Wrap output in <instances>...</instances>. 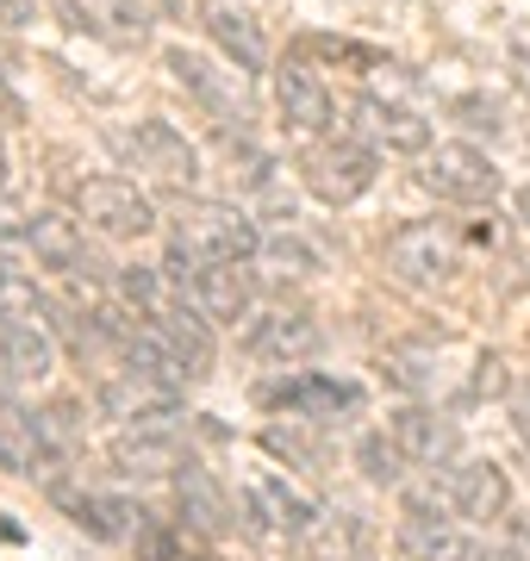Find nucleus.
<instances>
[{
  "label": "nucleus",
  "mask_w": 530,
  "mask_h": 561,
  "mask_svg": "<svg viewBox=\"0 0 530 561\" xmlns=\"http://www.w3.org/2000/svg\"><path fill=\"white\" fill-rule=\"evenodd\" d=\"M300 549H307V561H368L362 556V524L349 518V512H331V505L312 518Z\"/></svg>",
  "instance_id": "obj_24"
},
{
  "label": "nucleus",
  "mask_w": 530,
  "mask_h": 561,
  "mask_svg": "<svg viewBox=\"0 0 530 561\" xmlns=\"http://www.w3.org/2000/svg\"><path fill=\"white\" fill-rule=\"evenodd\" d=\"M25 424H32V437H38L44 461H69L76 449H82V437H88L82 405H76V400H50V405H38V412H25Z\"/></svg>",
  "instance_id": "obj_23"
},
{
  "label": "nucleus",
  "mask_w": 530,
  "mask_h": 561,
  "mask_svg": "<svg viewBox=\"0 0 530 561\" xmlns=\"http://www.w3.org/2000/svg\"><path fill=\"white\" fill-rule=\"evenodd\" d=\"M69 201H76V219H88V231L106 243H131V238H150L157 231V206L143 194L138 181H119V175H88L69 187Z\"/></svg>",
  "instance_id": "obj_4"
},
{
  "label": "nucleus",
  "mask_w": 530,
  "mask_h": 561,
  "mask_svg": "<svg viewBox=\"0 0 530 561\" xmlns=\"http://www.w3.org/2000/svg\"><path fill=\"white\" fill-rule=\"evenodd\" d=\"M13 387H20V381H7V375H0V419H20V412H25V405L13 400Z\"/></svg>",
  "instance_id": "obj_36"
},
{
  "label": "nucleus",
  "mask_w": 530,
  "mask_h": 561,
  "mask_svg": "<svg viewBox=\"0 0 530 561\" xmlns=\"http://www.w3.org/2000/svg\"><path fill=\"white\" fill-rule=\"evenodd\" d=\"M325 424H312V419H287V424H263V449L275 461H287V468H300V474H325V437H319Z\"/></svg>",
  "instance_id": "obj_22"
},
{
  "label": "nucleus",
  "mask_w": 530,
  "mask_h": 561,
  "mask_svg": "<svg viewBox=\"0 0 530 561\" xmlns=\"http://www.w3.org/2000/svg\"><path fill=\"white\" fill-rule=\"evenodd\" d=\"M163 69H169L175 88H187V101L200 106L219 131H256V101H250L238 62H212V57H200V50H187V44H169Z\"/></svg>",
  "instance_id": "obj_2"
},
{
  "label": "nucleus",
  "mask_w": 530,
  "mask_h": 561,
  "mask_svg": "<svg viewBox=\"0 0 530 561\" xmlns=\"http://www.w3.org/2000/svg\"><path fill=\"white\" fill-rule=\"evenodd\" d=\"M106 461L119 474H131V481H163V474H175L187 461V449H182V431H138V424H125L119 437L106 443Z\"/></svg>",
  "instance_id": "obj_19"
},
{
  "label": "nucleus",
  "mask_w": 530,
  "mask_h": 561,
  "mask_svg": "<svg viewBox=\"0 0 530 561\" xmlns=\"http://www.w3.org/2000/svg\"><path fill=\"white\" fill-rule=\"evenodd\" d=\"M25 250L38 256V268H57V275H69V280L106 275L101 256L88 250L82 219H69V213H57V206H38V213H25Z\"/></svg>",
  "instance_id": "obj_10"
},
{
  "label": "nucleus",
  "mask_w": 530,
  "mask_h": 561,
  "mask_svg": "<svg viewBox=\"0 0 530 561\" xmlns=\"http://www.w3.org/2000/svg\"><path fill=\"white\" fill-rule=\"evenodd\" d=\"M150 7H157V20H169V13H175V7H182V0H150Z\"/></svg>",
  "instance_id": "obj_38"
},
{
  "label": "nucleus",
  "mask_w": 530,
  "mask_h": 561,
  "mask_svg": "<svg viewBox=\"0 0 530 561\" xmlns=\"http://www.w3.org/2000/svg\"><path fill=\"white\" fill-rule=\"evenodd\" d=\"M256 400L275 405L281 419H312V424H349L362 419L368 393L344 375H319V368H300V375H281V381H263L256 387Z\"/></svg>",
  "instance_id": "obj_5"
},
{
  "label": "nucleus",
  "mask_w": 530,
  "mask_h": 561,
  "mask_svg": "<svg viewBox=\"0 0 530 561\" xmlns=\"http://www.w3.org/2000/svg\"><path fill=\"white\" fill-rule=\"evenodd\" d=\"M375 157L381 150H368L362 138H319L300 157V175H307V187H312V201H325V206H356L375 187Z\"/></svg>",
  "instance_id": "obj_7"
},
{
  "label": "nucleus",
  "mask_w": 530,
  "mask_h": 561,
  "mask_svg": "<svg viewBox=\"0 0 530 561\" xmlns=\"http://www.w3.org/2000/svg\"><path fill=\"white\" fill-rule=\"evenodd\" d=\"M425 187L437 194V201H456V206H487L499 201V169H493L487 150H474V144H437V150H425Z\"/></svg>",
  "instance_id": "obj_8"
},
{
  "label": "nucleus",
  "mask_w": 530,
  "mask_h": 561,
  "mask_svg": "<svg viewBox=\"0 0 530 561\" xmlns=\"http://www.w3.org/2000/svg\"><path fill=\"white\" fill-rule=\"evenodd\" d=\"M13 275H20V268H13V262L0 256V287H7V280H13Z\"/></svg>",
  "instance_id": "obj_39"
},
{
  "label": "nucleus",
  "mask_w": 530,
  "mask_h": 561,
  "mask_svg": "<svg viewBox=\"0 0 530 561\" xmlns=\"http://www.w3.org/2000/svg\"><path fill=\"white\" fill-rule=\"evenodd\" d=\"M511 76H518V88L530 94V25L525 32H511Z\"/></svg>",
  "instance_id": "obj_33"
},
{
  "label": "nucleus",
  "mask_w": 530,
  "mask_h": 561,
  "mask_svg": "<svg viewBox=\"0 0 530 561\" xmlns=\"http://www.w3.org/2000/svg\"><path fill=\"white\" fill-rule=\"evenodd\" d=\"M393 542H400L406 561H481V542L443 505V481L430 486V493H406V518H400Z\"/></svg>",
  "instance_id": "obj_6"
},
{
  "label": "nucleus",
  "mask_w": 530,
  "mask_h": 561,
  "mask_svg": "<svg viewBox=\"0 0 530 561\" xmlns=\"http://www.w3.org/2000/svg\"><path fill=\"white\" fill-rule=\"evenodd\" d=\"M381 381L400 387L406 400H430V393H437V368H430L425 350H388V356H381Z\"/></svg>",
  "instance_id": "obj_28"
},
{
  "label": "nucleus",
  "mask_w": 530,
  "mask_h": 561,
  "mask_svg": "<svg viewBox=\"0 0 530 561\" xmlns=\"http://www.w3.org/2000/svg\"><path fill=\"white\" fill-rule=\"evenodd\" d=\"M169 481H175V505H182V518H187V530H194V537L219 542V537H231V530H238V500L212 481V468H206L200 456H187Z\"/></svg>",
  "instance_id": "obj_15"
},
{
  "label": "nucleus",
  "mask_w": 530,
  "mask_h": 561,
  "mask_svg": "<svg viewBox=\"0 0 530 561\" xmlns=\"http://www.w3.org/2000/svg\"><path fill=\"white\" fill-rule=\"evenodd\" d=\"M388 268H393V280L430 294V287H443L462 262H456V238H449V231H437V225H400L388 238Z\"/></svg>",
  "instance_id": "obj_12"
},
{
  "label": "nucleus",
  "mask_w": 530,
  "mask_h": 561,
  "mask_svg": "<svg viewBox=\"0 0 530 561\" xmlns=\"http://www.w3.org/2000/svg\"><path fill=\"white\" fill-rule=\"evenodd\" d=\"M244 350H250L256 362H281V368H293V362H307V356H319V350H325V331H319V319H312V312H300V306H281V312L250 319Z\"/></svg>",
  "instance_id": "obj_16"
},
{
  "label": "nucleus",
  "mask_w": 530,
  "mask_h": 561,
  "mask_svg": "<svg viewBox=\"0 0 530 561\" xmlns=\"http://www.w3.org/2000/svg\"><path fill=\"white\" fill-rule=\"evenodd\" d=\"M169 250H182L194 262H256L263 250V225L244 206L224 201H182L169 219Z\"/></svg>",
  "instance_id": "obj_1"
},
{
  "label": "nucleus",
  "mask_w": 530,
  "mask_h": 561,
  "mask_svg": "<svg viewBox=\"0 0 530 561\" xmlns=\"http://www.w3.org/2000/svg\"><path fill=\"white\" fill-rule=\"evenodd\" d=\"M256 262H268L275 275H293V280H312L319 268H325V256H319V250H312V243L293 231V225H287V231H263V250H256Z\"/></svg>",
  "instance_id": "obj_26"
},
{
  "label": "nucleus",
  "mask_w": 530,
  "mask_h": 561,
  "mask_svg": "<svg viewBox=\"0 0 530 561\" xmlns=\"http://www.w3.org/2000/svg\"><path fill=\"white\" fill-rule=\"evenodd\" d=\"M57 368V337L44 319H7L0 324V375L7 381H44Z\"/></svg>",
  "instance_id": "obj_21"
},
{
  "label": "nucleus",
  "mask_w": 530,
  "mask_h": 561,
  "mask_svg": "<svg viewBox=\"0 0 530 561\" xmlns=\"http://www.w3.org/2000/svg\"><path fill=\"white\" fill-rule=\"evenodd\" d=\"M443 505L456 512V518H469V524H499L511 512V481H506V468L487 456H474V461H449L443 468Z\"/></svg>",
  "instance_id": "obj_11"
},
{
  "label": "nucleus",
  "mask_w": 530,
  "mask_h": 561,
  "mask_svg": "<svg viewBox=\"0 0 530 561\" xmlns=\"http://www.w3.org/2000/svg\"><path fill=\"white\" fill-rule=\"evenodd\" d=\"M456 119L469 125V131H487V138H499V131H506V119H499V101H493V94H462V101H456Z\"/></svg>",
  "instance_id": "obj_30"
},
{
  "label": "nucleus",
  "mask_w": 530,
  "mask_h": 561,
  "mask_svg": "<svg viewBox=\"0 0 530 561\" xmlns=\"http://www.w3.org/2000/svg\"><path fill=\"white\" fill-rule=\"evenodd\" d=\"M293 50H300V57H319V62H344V69H362V76L388 69V57H381L375 44L337 38V32H300V38H293Z\"/></svg>",
  "instance_id": "obj_27"
},
{
  "label": "nucleus",
  "mask_w": 530,
  "mask_h": 561,
  "mask_svg": "<svg viewBox=\"0 0 530 561\" xmlns=\"http://www.w3.org/2000/svg\"><path fill=\"white\" fill-rule=\"evenodd\" d=\"M356 468H362L368 486H400L406 468H412V456L400 449L393 431H362V437H356Z\"/></svg>",
  "instance_id": "obj_25"
},
{
  "label": "nucleus",
  "mask_w": 530,
  "mask_h": 561,
  "mask_svg": "<svg viewBox=\"0 0 530 561\" xmlns=\"http://www.w3.org/2000/svg\"><path fill=\"white\" fill-rule=\"evenodd\" d=\"M20 119H25V101L13 94V88H7V76H0V131H13Z\"/></svg>",
  "instance_id": "obj_35"
},
{
  "label": "nucleus",
  "mask_w": 530,
  "mask_h": 561,
  "mask_svg": "<svg viewBox=\"0 0 530 561\" xmlns=\"http://www.w3.org/2000/svg\"><path fill=\"white\" fill-rule=\"evenodd\" d=\"M474 400H511V375H506V356H481L474 362Z\"/></svg>",
  "instance_id": "obj_31"
},
{
  "label": "nucleus",
  "mask_w": 530,
  "mask_h": 561,
  "mask_svg": "<svg viewBox=\"0 0 530 561\" xmlns=\"http://www.w3.org/2000/svg\"><path fill=\"white\" fill-rule=\"evenodd\" d=\"M511 431H518V443L530 449V381L511 387Z\"/></svg>",
  "instance_id": "obj_34"
},
{
  "label": "nucleus",
  "mask_w": 530,
  "mask_h": 561,
  "mask_svg": "<svg viewBox=\"0 0 530 561\" xmlns=\"http://www.w3.org/2000/svg\"><path fill=\"white\" fill-rule=\"evenodd\" d=\"M349 131H356L368 150H393V157L430 150V119H418L412 106L388 101V94H356V101H349Z\"/></svg>",
  "instance_id": "obj_13"
},
{
  "label": "nucleus",
  "mask_w": 530,
  "mask_h": 561,
  "mask_svg": "<svg viewBox=\"0 0 530 561\" xmlns=\"http://www.w3.org/2000/svg\"><path fill=\"white\" fill-rule=\"evenodd\" d=\"M38 25V0H0V32H25Z\"/></svg>",
  "instance_id": "obj_32"
},
{
  "label": "nucleus",
  "mask_w": 530,
  "mask_h": 561,
  "mask_svg": "<svg viewBox=\"0 0 530 561\" xmlns=\"http://www.w3.org/2000/svg\"><path fill=\"white\" fill-rule=\"evenodd\" d=\"M275 106H281L287 131H300V138H325L337 125V101H331V88L312 76L307 62H281L275 69Z\"/></svg>",
  "instance_id": "obj_17"
},
{
  "label": "nucleus",
  "mask_w": 530,
  "mask_h": 561,
  "mask_svg": "<svg viewBox=\"0 0 530 561\" xmlns=\"http://www.w3.org/2000/svg\"><path fill=\"white\" fill-rule=\"evenodd\" d=\"M511 206H518V225L530 231V187H518V194H511Z\"/></svg>",
  "instance_id": "obj_37"
},
{
  "label": "nucleus",
  "mask_w": 530,
  "mask_h": 561,
  "mask_svg": "<svg viewBox=\"0 0 530 561\" xmlns=\"http://www.w3.org/2000/svg\"><path fill=\"white\" fill-rule=\"evenodd\" d=\"M169 280H175V294L187 306H200L212 324H238L256 312V280H250L244 262H194L182 250H169L163 256Z\"/></svg>",
  "instance_id": "obj_3"
},
{
  "label": "nucleus",
  "mask_w": 530,
  "mask_h": 561,
  "mask_svg": "<svg viewBox=\"0 0 530 561\" xmlns=\"http://www.w3.org/2000/svg\"><path fill=\"white\" fill-rule=\"evenodd\" d=\"M200 25L206 38L224 50V62H238L244 76L268 69V38H263V20L250 13L244 0H200Z\"/></svg>",
  "instance_id": "obj_18"
},
{
  "label": "nucleus",
  "mask_w": 530,
  "mask_h": 561,
  "mask_svg": "<svg viewBox=\"0 0 530 561\" xmlns=\"http://www.w3.org/2000/svg\"><path fill=\"white\" fill-rule=\"evenodd\" d=\"M131 150H138V162L157 181H169V187H194V181H200V150H194L187 131H175L169 119H138Z\"/></svg>",
  "instance_id": "obj_20"
},
{
  "label": "nucleus",
  "mask_w": 530,
  "mask_h": 561,
  "mask_svg": "<svg viewBox=\"0 0 530 561\" xmlns=\"http://www.w3.org/2000/svg\"><path fill=\"white\" fill-rule=\"evenodd\" d=\"M44 493H50V505L69 512V524L88 530L94 542H131V530H138V518H143V505L119 500V493H101V486H82V481H69V474H50Z\"/></svg>",
  "instance_id": "obj_9"
},
{
  "label": "nucleus",
  "mask_w": 530,
  "mask_h": 561,
  "mask_svg": "<svg viewBox=\"0 0 530 561\" xmlns=\"http://www.w3.org/2000/svg\"><path fill=\"white\" fill-rule=\"evenodd\" d=\"M388 431L400 437V449L412 456V468H425V474H437V468H449V461H462V431H456V419L437 412V405H425V400H406L388 419Z\"/></svg>",
  "instance_id": "obj_14"
},
{
  "label": "nucleus",
  "mask_w": 530,
  "mask_h": 561,
  "mask_svg": "<svg viewBox=\"0 0 530 561\" xmlns=\"http://www.w3.org/2000/svg\"><path fill=\"white\" fill-rule=\"evenodd\" d=\"M38 468H44V449H38V437H32L25 412H20V419H0V474H20V481H32Z\"/></svg>",
  "instance_id": "obj_29"
}]
</instances>
